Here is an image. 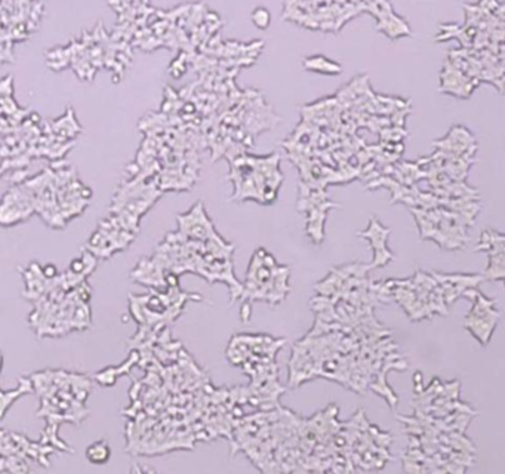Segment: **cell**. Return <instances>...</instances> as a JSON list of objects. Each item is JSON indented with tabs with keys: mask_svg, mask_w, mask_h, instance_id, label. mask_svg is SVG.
<instances>
[{
	"mask_svg": "<svg viewBox=\"0 0 505 474\" xmlns=\"http://www.w3.org/2000/svg\"><path fill=\"white\" fill-rule=\"evenodd\" d=\"M289 276L291 268L288 265H279L271 254L259 248L251 259L240 298L246 302V307L252 301H267L277 305L285 301L291 291Z\"/></svg>",
	"mask_w": 505,
	"mask_h": 474,
	"instance_id": "1",
	"label": "cell"
},
{
	"mask_svg": "<svg viewBox=\"0 0 505 474\" xmlns=\"http://www.w3.org/2000/svg\"><path fill=\"white\" fill-rule=\"evenodd\" d=\"M463 297H467L473 302L470 311L465 316L464 328L482 345H488L501 317L500 310L495 307L497 301L483 295L477 288L467 289Z\"/></svg>",
	"mask_w": 505,
	"mask_h": 474,
	"instance_id": "2",
	"label": "cell"
},
{
	"mask_svg": "<svg viewBox=\"0 0 505 474\" xmlns=\"http://www.w3.org/2000/svg\"><path fill=\"white\" fill-rule=\"evenodd\" d=\"M390 228L384 227L375 216L371 218L369 225L365 231H359L357 236L366 239L371 243V248L374 251V261L369 264V268H379L387 265L390 261H393L394 255L387 246V239L390 234Z\"/></svg>",
	"mask_w": 505,
	"mask_h": 474,
	"instance_id": "3",
	"label": "cell"
},
{
	"mask_svg": "<svg viewBox=\"0 0 505 474\" xmlns=\"http://www.w3.org/2000/svg\"><path fill=\"white\" fill-rule=\"evenodd\" d=\"M431 276L437 282L448 305H452L467 289L477 288L485 280L482 274H445L433 271Z\"/></svg>",
	"mask_w": 505,
	"mask_h": 474,
	"instance_id": "4",
	"label": "cell"
},
{
	"mask_svg": "<svg viewBox=\"0 0 505 474\" xmlns=\"http://www.w3.org/2000/svg\"><path fill=\"white\" fill-rule=\"evenodd\" d=\"M489 254V264L482 274L483 279L491 280V282H503L505 274V257H504V246L492 249L488 252Z\"/></svg>",
	"mask_w": 505,
	"mask_h": 474,
	"instance_id": "5",
	"label": "cell"
},
{
	"mask_svg": "<svg viewBox=\"0 0 505 474\" xmlns=\"http://www.w3.org/2000/svg\"><path fill=\"white\" fill-rule=\"evenodd\" d=\"M304 67L307 70H311V71H317V73H323V74H338L342 71L341 65L322 56V55H317V56H310L304 61Z\"/></svg>",
	"mask_w": 505,
	"mask_h": 474,
	"instance_id": "6",
	"label": "cell"
},
{
	"mask_svg": "<svg viewBox=\"0 0 505 474\" xmlns=\"http://www.w3.org/2000/svg\"><path fill=\"white\" fill-rule=\"evenodd\" d=\"M111 457L110 445L105 440H98L86 449V458L92 464H105Z\"/></svg>",
	"mask_w": 505,
	"mask_h": 474,
	"instance_id": "7",
	"label": "cell"
},
{
	"mask_svg": "<svg viewBox=\"0 0 505 474\" xmlns=\"http://www.w3.org/2000/svg\"><path fill=\"white\" fill-rule=\"evenodd\" d=\"M504 246V234L498 233V231H494V230H486L482 233L480 236V242L479 245L476 246V251H492V249H497V248H501Z\"/></svg>",
	"mask_w": 505,
	"mask_h": 474,
	"instance_id": "8",
	"label": "cell"
},
{
	"mask_svg": "<svg viewBox=\"0 0 505 474\" xmlns=\"http://www.w3.org/2000/svg\"><path fill=\"white\" fill-rule=\"evenodd\" d=\"M252 22L256 28L259 30H265L270 27L271 24V13L270 10H267L265 7H256L253 12H252Z\"/></svg>",
	"mask_w": 505,
	"mask_h": 474,
	"instance_id": "9",
	"label": "cell"
},
{
	"mask_svg": "<svg viewBox=\"0 0 505 474\" xmlns=\"http://www.w3.org/2000/svg\"><path fill=\"white\" fill-rule=\"evenodd\" d=\"M43 273H44L46 277L52 279V277H55V274H56V268H55L53 265H46V267L43 268Z\"/></svg>",
	"mask_w": 505,
	"mask_h": 474,
	"instance_id": "10",
	"label": "cell"
}]
</instances>
